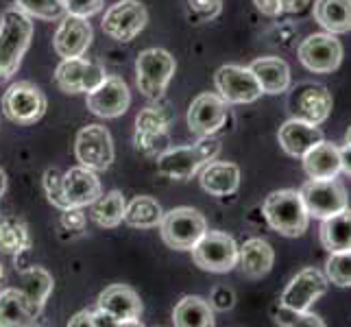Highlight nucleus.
I'll use <instances>...</instances> for the list:
<instances>
[{"instance_id":"f257e3e1","label":"nucleus","mask_w":351,"mask_h":327,"mask_svg":"<svg viewBox=\"0 0 351 327\" xmlns=\"http://www.w3.org/2000/svg\"><path fill=\"white\" fill-rule=\"evenodd\" d=\"M33 38V22L20 7L5 9L0 16V79H11L18 72L24 53Z\"/></svg>"},{"instance_id":"f03ea898","label":"nucleus","mask_w":351,"mask_h":327,"mask_svg":"<svg viewBox=\"0 0 351 327\" xmlns=\"http://www.w3.org/2000/svg\"><path fill=\"white\" fill-rule=\"evenodd\" d=\"M221 153V140L214 136H201V140L192 147L166 149L157 157V171L164 177L177 181H188L195 177L205 164L214 162Z\"/></svg>"},{"instance_id":"7ed1b4c3","label":"nucleus","mask_w":351,"mask_h":327,"mask_svg":"<svg viewBox=\"0 0 351 327\" xmlns=\"http://www.w3.org/2000/svg\"><path fill=\"white\" fill-rule=\"evenodd\" d=\"M264 218L282 236L297 238L308 229L310 214L297 190H275L262 205Z\"/></svg>"},{"instance_id":"20e7f679","label":"nucleus","mask_w":351,"mask_h":327,"mask_svg":"<svg viewBox=\"0 0 351 327\" xmlns=\"http://www.w3.org/2000/svg\"><path fill=\"white\" fill-rule=\"evenodd\" d=\"M177 70L175 57L164 51V48H147L136 59V72H138V88L142 96L151 101H160L168 83Z\"/></svg>"},{"instance_id":"39448f33","label":"nucleus","mask_w":351,"mask_h":327,"mask_svg":"<svg viewBox=\"0 0 351 327\" xmlns=\"http://www.w3.org/2000/svg\"><path fill=\"white\" fill-rule=\"evenodd\" d=\"M160 229L164 242L171 249L190 251L199 242V238L208 232V221L199 210L175 208L171 212H164Z\"/></svg>"},{"instance_id":"423d86ee","label":"nucleus","mask_w":351,"mask_h":327,"mask_svg":"<svg viewBox=\"0 0 351 327\" xmlns=\"http://www.w3.org/2000/svg\"><path fill=\"white\" fill-rule=\"evenodd\" d=\"M3 114L14 125H35L46 114V96L31 81L11 83L3 96Z\"/></svg>"},{"instance_id":"0eeeda50","label":"nucleus","mask_w":351,"mask_h":327,"mask_svg":"<svg viewBox=\"0 0 351 327\" xmlns=\"http://www.w3.org/2000/svg\"><path fill=\"white\" fill-rule=\"evenodd\" d=\"M192 251V260L203 271L229 273L238 266V245L225 232H205Z\"/></svg>"},{"instance_id":"6e6552de","label":"nucleus","mask_w":351,"mask_h":327,"mask_svg":"<svg viewBox=\"0 0 351 327\" xmlns=\"http://www.w3.org/2000/svg\"><path fill=\"white\" fill-rule=\"evenodd\" d=\"M301 199L310 216L314 218H330L338 212H343L349 208V197L345 186L334 179H310L304 184V188L299 190Z\"/></svg>"},{"instance_id":"1a4fd4ad","label":"nucleus","mask_w":351,"mask_h":327,"mask_svg":"<svg viewBox=\"0 0 351 327\" xmlns=\"http://www.w3.org/2000/svg\"><path fill=\"white\" fill-rule=\"evenodd\" d=\"M149 22V11L140 0H118L105 11L103 33L116 42H133Z\"/></svg>"},{"instance_id":"9d476101","label":"nucleus","mask_w":351,"mask_h":327,"mask_svg":"<svg viewBox=\"0 0 351 327\" xmlns=\"http://www.w3.org/2000/svg\"><path fill=\"white\" fill-rule=\"evenodd\" d=\"M214 86L227 105H247L258 101L264 94L251 68L242 66H221L214 75Z\"/></svg>"},{"instance_id":"9b49d317","label":"nucleus","mask_w":351,"mask_h":327,"mask_svg":"<svg viewBox=\"0 0 351 327\" xmlns=\"http://www.w3.org/2000/svg\"><path fill=\"white\" fill-rule=\"evenodd\" d=\"M75 155L81 166L94 173L107 171L114 162V142L112 133L101 125H88L77 133Z\"/></svg>"},{"instance_id":"f8f14e48","label":"nucleus","mask_w":351,"mask_h":327,"mask_svg":"<svg viewBox=\"0 0 351 327\" xmlns=\"http://www.w3.org/2000/svg\"><path fill=\"white\" fill-rule=\"evenodd\" d=\"M299 62L310 72H334L343 62V44L332 33H314L299 44Z\"/></svg>"},{"instance_id":"ddd939ff","label":"nucleus","mask_w":351,"mask_h":327,"mask_svg":"<svg viewBox=\"0 0 351 327\" xmlns=\"http://www.w3.org/2000/svg\"><path fill=\"white\" fill-rule=\"evenodd\" d=\"M328 288L330 280L325 277V273H321L319 269H304L290 280V284L282 293L280 304L286 308L306 312L314 306V301L328 293Z\"/></svg>"},{"instance_id":"4468645a","label":"nucleus","mask_w":351,"mask_h":327,"mask_svg":"<svg viewBox=\"0 0 351 327\" xmlns=\"http://www.w3.org/2000/svg\"><path fill=\"white\" fill-rule=\"evenodd\" d=\"M105 77L107 75L101 64L86 62L83 57L64 59L55 70V83L66 94L92 92Z\"/></svg>"},{"instance_id":"2eb2a0df","label":"nucleus","mask_w":351,"mask_h":327,"mask_svg":"<svg viewBox=\"0 0 351 327\" xmlns=\"http://www.w3.org/2000/svg\"><path fill=\"white\" fill-rule=\"evenodd\" d=\"M86 103L94 116L118 118L129 109L131 92L120 77H105L92 92H88Z\"/></svg>"},{"instance_id":"dca6fc26","label":"nucleus","mask_w":351,"mask_h":327,"mask_svg":"<svg viewBox=\"0 0 351 327\" xmlns=\"http://www.w3.org/2000/svg\"><path fill=\"white\" fill-rule=\"evenodd\" d=\"M99 310L107 312L118 323V327L125 325H142V301L138 293L129 286L114 284L107 286L99 295Z\"/></svg>"},{"instance_id":"f3484780","label":"nucleus","mask_w":351,"mask_h":327,"mask_svg":"<svg viewBox=\"0 0 351 327\" xmlns=\"http://www.w3.org/2000/svg\"><path fill=\"white\" fill-rule=\"evenodd\" d=\"M166 107H144L136 118V144L144 155L160 157L166 151V129L171 116L164 112Z\"/></svg>"},{"instance_id":"a211bd4d","label":"nucleus","mask_w":351,"mask_h":327,"mask_svg":"<svg viewBox=\"0 0 351 327\" xmlns=\"http://www.w3.org/2000/svg\"><path fill=\"white\" fill-rule=\"evenodd\" d=\"M229 116L227 103L219 94H199L188 109V127L197 136H214L221 127H225Z\"/></svg>"},{"instance_id":"6ab92c4d","label":"nucleus","mask_w":351,"mask_h":327,"mask_svg":"<svg viewBox=\"0 0 351 327\" xmlns=\"http://www.w3.org/2000/svg\"><path fill=\"white\" fill-rule=\"evenodd\" d=\"M92 44V27L88 18L70 16L66 14L62 18V24L55 31L53 48L59 57L72 59V57H83Z\"/></svg>"},{"instance_id":"aec40b11","label":"nucleus","mask_w":351,"mask_h":327,"mask_svg":"<svg viewBox=\"0 0 351 327\" xmlns=\"http://www.w3.org/2000/svg\"><path fill=\"white\" fill-rule=\"evenodd\" d=\"M44 306L31 299L22 288H7L0 293V327L35 325Z\"/></svg>"},{"instance_id":"412c9836","label":"nucleus","mask_w":351,"mask_h":327,"mask_svg":"<svg viewBox=\"0 0 351 327\" xmlns=\"http://www.w3.org/2000/svg\"><path fill=\"white\" fill-rule=\"evenodd\" d=\"M277 140H280L284 153H288L290 157H304L312 147H317L325 138L319 125H310L301 118H290L280 127Z\"/></svg>"},{"instance_id":"4be33fe9","label":"nucleus","mask_w":351,"mask_h":327,"mask_svg":"<svg viewBox=\"0 0 351 327\" xmlns=\"http://www.w3.org/2000/svg\"><path fill=\"white\" fill-rule=\"evenodd\" d=\"M64 192L70 208H81V210L92 205L103 195L99 177L86 166L70 168L68 173H64Z\"/></svg>"},{"instance_id":"5701e85b","label":"nucleus","mask_w":351,"mask_h":327,"mask_svg":"<svg viewBox=\"0 0 351 327\" xmlns=\"http://www.w3.org/2000/svg\"><path fill=\"white\" fill-rule=\"evenodd\" d=\"M295 118L306 120L310 125H321L332 112V94L325 86L310 83L304 86L295 96Z\"/></svg>"},{"instance_id":"b1692460","label":"nucleus","mask_w":351,"mask_h":327,"mask_svg":"<svg viewBox=\"0 0 351 327\" xmlns=\"http://www.w3.org/2000/svg\"><path fill=\"white\" fill-rule=\"evenodd\" d=\"M275 262V251L262 238H249L245 245L238 247V266L249 280H262L269 275Z\"/></svg>"},{"instance_id":"393cba45","label":"nucleus","mask_w":351,"mask_h":327,"mask_svg":"<svg viewBox=\"0 0 351 327\" xmlns=\"http://www.w3.org/2000/svg\"><path fill=\"white\" fill-rule=\"evenodd\" d=\"M240 186V168L232 162H210L201 171V188L212 197H229Z\"/></svg>"},{"instance_id":"a878e982","label":"nucleus","mask_w":351,"mask_h":327,"mask_svg":"<svg viewBox=\"0 0 351 327\" xmlns=\"http://www.w3.org/2000/svg\"><path fill=\"white\" fill-rule=\"evenodd\" d=\"M301 160L310 179H334L341 173V153L334 142H319Z\"/></svg>"},{"instance_id":"bb28decb","label":"nucleus","mask_w":351,"mask_h":327,"mask_svg":"<svg viewBox=\"0 0 351 327\" xmlns=\"http://www.w3.org/2000/svg\"><path fill=\"white\" fill-rule=\"evenodd\" d=\"M249 68L264 94H282L290 88V68L280 57H260Z\"/></svg>"},{"instance_id":"cd10ccee","label":"nucleus","mask_w":351,"mask_h":327,"mask_svg":"<svg viewBox=\"0 0 351 327\" xmlns=\"http://www.w3.org/2000/svg\"><path fill=\"white\" fill-rule=\"evenodd\" d=\"M314 20L332 35L351 31V0H317Z\"/></svg>"},{"instance_id":"c85d7f7f","label":"nucleus","mask_w":351,"mask_h":327,"mask_svg":"<svg viewBox=\"0 0 351 327\" xmlns=\"http://www.w3.org/2000/svg\"><path fill=\"white\" fill-rule=\"evenodd\" d=\"M321 245L330 253L349 251L351 249V208H345L330 218H323L321 229Z\"/></svg>"},{"instance_id":"c756f323","label":"nucleus","mask_w":351,"mask_h":327,"mask_svg":"<svg viewBox=\"0 0 351 327\" xmlns=\"http://www.w3.org/2000/svg\"><path fill=\"white\" fill-rule=\"evenodd\" d=\"M173 325L179 327H212L214 310L208 299L188 295L179 301L173 310Z\"/></svg>"},{"instance_id":"7c9ffc66","label":"nucleus","mask_w":351,"mask_h":327,"mask_svg":"<svg viewBox=\"0 0 351 327\" xmlns=\"http://www.w3.org/2000/svg\"><path fill=\"white\" fill-rule=\"evenodd\" d=\"M125 208H127V203H125L123 192L112 190V192H107V195H101L90 205V216L96 225L112 229L123 223Z\"/></svg>"},{"instance_id":"2f4dec72","label":"nucleus","mask_w":351,"mask_h":327,"mask_svg":"<svg viewBox=\"0 0 351 327\" xmlns=\"http://www.w3.org/2000/svg\"><path fill=\"white\" fill-rule=\"evenodd\" d=\"M164 218V210L162 205L157 203L153 197H136L127 208H125V218L123 221L129 227L136 229H153L162 223Z\"/></svg>"},{"instance_id":"473e14b6","label":"nucleus","mask_w":351,"mask_h":327,"mask_svg":"<svg viewBox=\"0 0 351 327\" xmlns=\"http://www.w3.org/2000/svg\"><path fill=\"white\" fill-rule=\"evenodd\" d=\"M31 247L29 229L16 218H3L0 221V251L9 256H20Z\"/></svg>"},{"instance_id":"72a5a7b5","label":"nucleus","mask_w":351,"mask_h":327,"mask_svg":"<svg viewBox=\"0 0 351 327\" xmlns=\"http://www.w3.org/2000/svg\"><path fill=\"white\" fill-rule=\"evenodd\" d=\"M22 290L31 299L38 301L40 306H46V299L53 290V277L42 266H29V269L20 271Z\"/></svg>"},{"instance_id":"f704fd0d","label":"nucleus","mask_w":351,"mask_h":327,"mask_svg":"<svg viewBox=\"0 0 351 327\" xmlns=\"http://www.w3.org/2000/svg\"><path fill=\"white\" fill-rule=\"evenodd\" d=\"M325 277L341 288L351 286V249L332 253L330 260L325 262Z\"/></svg>"},{"instance_id":"c9c22d12","label":"nucleus","mask_w":351,"mask_h":327,"mask_svg":"<svg viewBox=\"0 0 351 327\" xmlns=\"http://www.w3.org/2000/svg\"><path fill=\"white\" fill-rule=\"evenodd\" d=\"M16 5L27 16L42 18V20H59L66 16L62 0H16Z\"/></svg>"},{"instance_id":"e433bc0d","label":"nucleus","mask_w":351,"mask_h":327,"mask_svg":"<svg viewBox=\"0 0 351 327\" xmlns=\"http://www.w3.org/2000/svg\"><path fill=\"white\" fill-rule=\"evenodd\" d=\"M275 321L277 325H284V327H325V321L321 317L312 312H301V310H293V308H286L280 304L275 312Z\"/></svg>"},{"instance_id":"4c0bfd02","label":"nucleus","mask_w":351,"mask_h":327,"mask_svg":"<svg viewBox=\"0 0 351 327\" xmlns=\"http://www.w3.org/2000/svg\"><path fill=\"white\" fill-rule=\"evenodd\" d=\"M44 192L55 208H59L62 212L70 208L66 192H64V173L59 171V168H48L44 173Z\"/></svg>"},{"instance_id":"58836bf2","label":"nucleus","mask_w":351,"mask_h":327,"mask_svg":"<svg viewBox=\"0 0 351 327\" xmlns=\"http://www.w3.org/2000/svg\"><path fill=\"white\" fill-rule=\"evenodd\" d=\"M223 11V0H188V16L192 22H210Z\"/></svg>"},{"instance_id":"ea45409f","label":"nucleus","mask_w":351,"mask_h":327,"mask_svg":"<svg viewBox=\"0 0 351 327\" xmlns=\"http://www.w3.org/2000/svg\"><path fill=\"white\" fill-rule=\"evenodd\" d=\"M66 14L79 18H92L103 9L105 0H62Z\"/></svg>"},{"instance_id":"a19ab883","label":"nucleus","mask_w":351,"mask_h":327,"mask_svg":"<svg viewBox=\"0 0 351 327\" xmlns=\"http://www.w3.org/2000/svg\"><path fill=\"white\" fill-rule=\"evenodd\" d=\"M236 304V295H234V290L232 288H227V286H216L212 290V295H210V306L212 310H219V312H227V310H232Z\"/></svg>"},{"instance_id":"79ce46f5","label":"nucleus","mask_w":351,"mask_h":327,"mask_svg":"<svg viewBox=\"0 0 351 327\" xmlns=\"http://www.w3.org/2000/svg\"><path fill=\"white\" fill-rule=\"evenodd\" d=\"M62 227L68 232H83L86 229V214L81 212V208H68L62 214Z\"/></svg>"},{"instance_id":"37998d69","label":"nucleus","mask_w":351,"mask_h":327,"mask_svg":"<svg viewBox=\"0 0 351 327\" xmlns=\"http://www.w3.org/2000/svg\"><path fill=\"white\" fill-rule=\"evenodd\" d=\"M253 5L258 7V11H262L264 16L275 18L282 14V0H253Z\"/></svg>"},{"instance_id":"c03bdc74","label":"nucleus","mask_w":351,"mask_h":327,"mask_svg":"<svg viewBox=\"0 0 351 327\" xmlns=\"http://www.w3.org/2000/svg\"><path fill=\"white\" fill-rule=\"evenodd\" d=\"M310 0H282V14H301Z\"/></svg>"},{"instance_id":"a18cd8bd","label":"nucleus","mask_w":351,"mask_h":327,"mask_svg":"<svg viewBox=\"0 0 351 327\" xmlns=\"http://www.w3.org/2000/svg\"><path fill=\"white\" fill-rule=\"evenodd\" d=\"M338 153H341V171L351 175V144L345 142L343 147H338Z\"/></svg>"},{"instance_id":"49530a36","label":"nucleus","mask_w":351,"mask_h":327,"mask_svg":"<svg viewBox=\"0 0 351 327\" xmlns=\"http://www.w3.org/2000/svg\"><path fill=\"white\" fill-rule=\"evenodd\" d=\"M68 325H72V327H79V325H92V312L90 310H83V312H79V314H75L70 321H68Z\"/></svg>"},{"instance_id":"de8ad7c7","label":"nucleus","mask_w":351,"mask_h":327,"mask_svg":"<svg viewBox=\"0 0 351 327\" xmlns=\"http://www.w3.org/2000/svg\"><path fill=\"white\" fill-rule=\"evenodd\" d=\"M5 192H7V175L3 168H0V197H3Z\"/></svg>"},{"instance_id":"09e8293b","label":"nucleus","mask_w":351,"mask_h":327,"mask_svg":"<svg viewBox=\"0 0 351 327\" xmlns=\"http://www.w3.org/2000/svg\"><path fill=\"white\" fill-rule=\"evenodd\" d=\"M345 142H349V144H351V127L347 129V136H345Z\"/></svg>"},{"instance_id":"8fccbe9b","label":"nucleus","mask_w":351,"mask_h":327,"mask_svg":"<svg viewBox=\"0 0 351 327\" xmlns=\"http://www.w3.org/2000/svg\"><path fill=\"white\" fill-rule=\"evenodd\" d=\"M5 282V273H3V264H0V284Z\"/></svg>"},{"instance_id":"3c124183","label":"nucleus","mask_w":351,"mask_h":327,"mask_svg":"<svg viewBox=\"0 0 351 327\" xmlns=\"http://www.w3.org/2000/svg\"><path fill=\"white\" fill-rule=\"evenodd\" d=\"M3 218H5V216H3V214H0V221H3Z\"/></svg>"}]
</instances>
